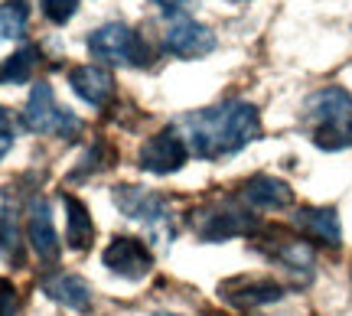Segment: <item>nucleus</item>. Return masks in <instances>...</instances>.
I'll return each mask as SVG.
<instances>
[{"mask_svg":"<svg viewBox=\"0 0 352 316\" xmlns=\"http://www.w3.org/2000/svg\"><path fill=\"white\" fill-rule=\"evenodd\" d=\"M303 121L320 150L352 147V91L342 85H327L303 102Z\"/></svg>","mask_w":352,"mask_h":316,"instance_id":"nucleus-2","label":"nucleus"},{"mask_svg":"<svg viewBox=\"0 0 352 316\" xmlns=\"http://www.w3.org/2000/svg\"><path fill=\"white\" fill-rule=\"evenodd\" d=\"M36 65H39V46L30 43V46L16 49L13 56L3 59V65H0V82H3V85H23V82H30Z\"/></svg>","mask_w":352,"mask_h":316,"instance_id":"nucleus-19","label":"nucleus"},{"mask_svg":"<svg viewBox=\"0 0 352 316\" xmlns=\"http://www.w3.org/2000/svg\"><path fill=\"white\" fill-rule=\"evenodd\" d=\"M114 203L127 218H138L147 225H164L170 218V205H166L164 196L140 190V186H114Z\"/></svg>","mask_w":352,"mask_h":316,"instance_id":"nucleus-10","label":"nucleus"},{"mask_svg":"<svg viewBox=\"0 0 352 316\" xmlns=\"http://www.w3.org/2000/svg\"><path fill=\"white\" fill-rule=\"evenodd\" d=\"M23 127L33 131V134H59V137H72L82 131V121H78L72 111H65L56 104V95H52V85L46 82H36L33 91H30V102L23 108Z\"/></svg>","mask_w":352,"mask_h":316,"instance_id":"nucleus-4","label":"nucleus"},{"mask_svg":"<svg viewBox=\"0 0 352 316\" xmlns=\"http://www.w3.org/2000/svg\"><path fill=\"white\" fill-rule=\"evenodd\" d=\"M65 222H69V245L76 248V251H85L88 245L95 241V222H91V215H88L85 203H78L76 196H65Z\"/></svg>","mask_w":352,"mask_h":316,"instance_id":"nucleus-18","label":"nucleus"},{"mask_svg":"<svg viewBox=\"0 0 352 316\" xmlns=\"http://www.w3.org/2000/svg\"><path fill=\"white\" fill-rule=\"evenodd\" d=\"M153 3H157V7H164L166 13H176L183 3H186V0H153Z\"/></svg>","mask_w":352,"mask_h":316,"instance_id":"nucleus-23","label":"nucleus"},{"mask_svg":"<svg viewBox=\"0 0 352 316\" xmlns=\"http://www.w3.org/2000/svg\"><path fill=\"white\" fill-rule=\"evenodd\" d=\"M0 134H10V117H7L3 108H0Z\"/></svg>","mask_w":352,"mask_h":316,"instance_id":"nucleus-24","label":"nucleus"},{"mask_svg":"<svg viewBox=\"0 0 352 316\" xmlns=\"http://www.w3.org/2000/svg\"><path fill=\"white\" fill-rule=\"evenodd\" d=\"M30 23V7L23 0H7L0 3V39H20Z\"/></svg>","mask_w":352,"mask_h":316,"instance_id":"nucleus-20","label":"nucleus"},{"mask_svg":"<svg viewBox=\"0 0 352 316\" xmlns=\"http://www.w3.org/2000/svg\"><path fill=\"white\" fill-rule=\"evenodd\" d=\"M219 297L235 310H258V306L277 304L284 297V284L267 278H232L219 287Z\"/></svg>","mask_w":352,"mask_h":316,"instance_id":"nucleus-8","label":"nucleus"},{"mask_svg":"<svg viewBox=\"0 0 352 316\" xmlns=\"http://www.w3.org/2000/svg\"><path fill=\"white\" fill-rule=\"evenodd\" d=\"M0 258L20 264L23 261V241H20V222H16V205L7 192H0Z\"/></svg>","mask_w":352,"mask_h":316,"instance_id":"nucleus-17","label":"nucleus"},{"mask_svg":"<svg viewBox=\"0 0 352 316\" xmlns=\"http://www.w3.org/2000/svg\"><path fill=\"white\" fill-rule=\"evenodd\" d=\"M101 261H104V267H108L111 274H118V278L144 280L147 274H151V267H153V254H151V248H147L140 238L118 235V238L104 248Z\"/></svg>","mask_w":352,"mask_h":316,"instance_id":"nucleus-7","label":"nucleus"},{"mask_svg":"<svg viewBox=\"0 0 352 316\" xmlns=\"http://www.w3.org/2000/svg\"><path fill=\"white\" fill-rule=\"evenodd\" d=\"M239 196L252 209H264V212H280V209H287L294 203V190H290L284 179L267 177V173H258V177L245 179Z\"/></svg>","mask_w":352,"mask_h":316,"instance_id":"nucleus-11","label":"nucleus"},{"mask_svg":"<svg viewBox=\"0 0 352 316\" xmlns=\"http://www.w3.org/2000/svg\"><path fill=\"white\" fill-rule=\"evenodd\" d=\"M294 225L300 228L307 238L320 241L327 248H340L342 245V228H340V215L329 205H303L294 212Z\"/></svg>","mask_w":352,"mask_h":316,"instance_id":"nucleus-13","label":"nucleus"},{"mask_svg":"<svg viewBox=\"0 0 352 316\" xmlns=\"http://www.w3.org/2000/svg\"><path fill=\"white\" fill-rule=\"evenodd\" d=\"M192 228L206 241H228L239 238V235H254L258 218L248 209H239L232 203H212L192 212Z\"/></svg>","mask_w":352,"mask_h":316,"instance_id":"nucleus-5","label":"nucleus"},{"mask_svg":"<svg viewBox=\"0 0 352 316\" xmlns=\"http://www.w3.org/2000/svg\"><path fill=\"white\" fill-rule=\"evenodd\" d=\"M264 254H267L271 261H277L284 271L297 274L300 280H310V274H314V248L303 238L271 241V245H264Z\"/></svg>","mask_w":352,"mask_h":316,"instance_id":"nucleus-16","label":"nucleus"},{"mask_svg":"<svg viewBox=\"0 0 352 316\" xmlns=\"http://www.w3.org/2000/svg\"><path fill=\"white\" fill-rule=\"evenodd\" d=\"M20 313V293L7 278H0V316H16Z\"/></svg>","mask_w":352,"mask_h":316,"instance_id":"nucleus-22","label":"nucleus"},{"mask_svg":"<svg viewBox=\"0 0 352 316\" xmlns=\"http://www.w3.org/2000/svg\"><path fill=\"white\" fill-rule=\"evenodd\" d=\"M69 85L82 102L95 104V108H104L114 95V76L104 69V65H78L69 72Z\"/></svg>","mask_w":352,"mask_h":316,"instance_id":"nucleus-14","label":"nucleus"},{"mask_svg":"<svg viewBox=\"0 0 352 316\" xmlns=\"http://www.w3.org/2000/svg\"><path fill=\"white\" fill-rule=\"evenodd\" d=\"M186 157H189V147H186V140H183V134H179L176 127H166L160 134H153L151 140H144L138 163H140V170H147V173L166 177V173L183 170Z\"/></svg>","mask_w":352,"mask_h":316,"instance_id":"nucleus-6","label":"nucleus"},{"mask_svg":"<svg viewBox=\"0 0 352 316\" xmlns=\"http://www.w3.org/2000/svg\"><path fill=\"white\" fill-rule=\"evenodd\" d=\"M157 316H173V313H157Z\"/></svg>","mask_w":352,"mask_h":316,"instance_id":"nucleus-25","label":"nucleus"},{"mask_svg":"<svg viewBox=\"0 0 352 316\" xmlns=\"http://www.w3.org/2000/svg\"><path fill=\"white\" fill-rule=\"evenodd\" d=\"M26 235H30V245L33 251L43 258V261H56L59 258V235L52 228V215H50V203L43 196H33L30 199V209H26Z\"/></svg>","mask_w":352,"mask_h":316,"instance_id":"nucleus-12","label":"nucleus"},{"mask_svg":"<svg viewBox=\"0 0 352 316\" xmlns=\"http://www.w3.org/2000/svg\"><path fill=\"white\" fill-rule=\"evenodd\" d=\"M43 293L59 306L72 310V313H88L91 310V287L78 274H50L43 280Z\"/></svg>","mask_w":352,"mask_h":316,"instance_id":"nucleus-15","label":"nucleus"},{"mask_svg":"<svg viewBox=\"0 0 352 316\" xmlns=\"http://www.w3.org/2000/svg\"><path fill=\"white\" fill-rule=\"evenodd\" d=\"M39 7L52 23H69L78 10V0H39Z\"/></svg>","mask_w":352,"mask_h":316,"instance_id":"nucleus-21","label":"nucleus"},{"mask_svg":"<svg viewBox=\"0 0 352 316\" xmlns=\"http://www.w3.org/2000/svg\"><path fill=\"white\" fill-rule=\"evenodd\" d=\"M164 49L170 56H176V59H199V56H209L215 49V36L209 26L196 23L189 16H179L176 23L166 26Z\"/></svg>","mask_w":352,"mask_h":316,"instance_id":"nucleus-9","label":"nucleus"},{"mask_svg":"<svg viewBox=\"0 0 352 316\" xmlns=\"http://www.w3.org/2000/svg\"><path fill=\"white\" fill-rule=\"evenodd\" d=\"M179 134L202 160H222L261 137V114L248 102H222L179 121Z\"/></svg>","mask_w":352,"mask_h":316,"instance_id":"nucleus-1","label":"nucleus"},{"mask_svg":"<svg viewBox=\"0 0 352 316\" xmlns=\"http://www.w3.org/2000/svg\"><path fill=\"white\" fill-rule=\"evenodd\" d=\"M88 52L111 65H147L151 46L124 23H104L88 36Z\"/></svg>","mask_w":352,"mask_h":316,"instance_id":"nucleus-3","label":"nucleus"}]
</instances>
